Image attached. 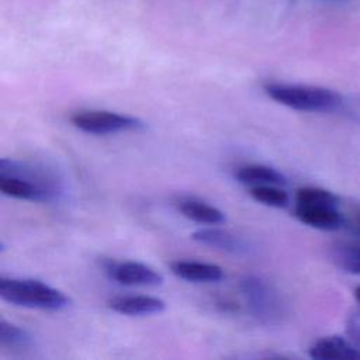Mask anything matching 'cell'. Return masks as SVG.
Here are the masks:
<instances>
[{"label":"cell","instance_id":"obj_1","mask_svg":"<svg viewBox=\"0 0 360 360\" xmlns=\"http://www.w3.org/2000/svg\"><path fill=\"white\" fill-rule=\"evenodd\" d=\"M263 90L278 104L298 111L326 112L336 110L342 103L338 91L321 86L271 82L266 83Z\"/></svg>","mask_w":360,"mask_h":360},{"label":"cell","instance_id":"obj_2","mask_svg":"<svg viewBox=\"0 0 360 360\" xmlns=\"http://www.w3.org/2000/svg\"><path fill=\"white\" fill-rule=\"evenodd\" d=\"M0 297L13 305L46 311H59L70 305L60 290L32 278H0Z\"/></svg>","mask_w":360,"mask_h":360},{"label":"cell","instance_id":"obj_3","mask_svg":"<svg viewBox=\"0 0 360 360\" xmlns=\"http://www.w3.org/2000/svg\"><path fill=\"white\" fill-rule=\"evenodd\" d=\"M239 288L249 312L259 322L266 325L280 323L285 316V304L278 290L259 276H245Z\"/></svg>","mask_w":360,"mask_h":360},{"label":"cell","instance_id":"obj_4","mask_svg":"<svg viewBox=\"0 0 360 360\" xmlns=\"http://www.w3.org/2000/svg\"><path fill=\"white\" fill-rule=\"evenodd\" d=\"M70 121L77 129L91 135H110L145 127L143 121L136 117L103 110L76 112L70 117Z\"/></svg>","mask_w":360,"mask_h":360},{"label":"cell","instance_id":"obj_5","mask_svg":"<svg viewBox=\"0 0 360 360\" xmlns=\"http://www.w3.org/2000/svg\"><path fill=\"white\" fill-rule=\"evenodd\" d=\"M104 271L111 280L128 287H156L163 283L158 270L138 262H107Z\"/></svg>","mask_w":360,"mask_h":360},{"label":"cell","instance_id":"obj_6","mask_svg":"<svg viewBox=\"0 0 360 360\" xmlns=\"http://www.w3.org/2000/svg\"><path fill=\"white\" fill-rule=\"evenodd\" d=\"M0 173L14 174V176L27 179L31 183L46 190L53 197V200L58 198L59 194L62 193L60 180L48 167H44L41 165L18 162V160L3 158L0 160Z\"/></svg>","mask_w":360,"mask_h":360},{"label":"cell","instance_id":"obj_7","mask_svg":"<svg viewBox=\"0 0 360 360\" xmlns=\"http://www.w3.org/2000/svg\"><path fill=\"white\" fill-rule=\"evenodd\" d=\"M191 238L201 245L211 246L232 255H245L252 249L249 240L243 236L217 226L197 229L195 232H193Z\"/></svg>","mask_w":360,"mask_h":360},{"label":"cell","instance_id":"obj_8","mask_svg":"<svg viewBox=\"0 0 360 360\" xmlns=\"http://www.w3.org/2000/svg\"><path fill=\"white\" fill-rule=\"evenodd\" d=\"M295 217L305 225L316 229L335 231L343 224V218L336 205H308L295 204Z\"/></svg>","mask_w":360,"mask_h":360},{"label":"cell","instance_id":"obj_9","mask_svg":"<svg viewBox=\"0 0 360 360\" xmlns=\"http://www.w3.org/2000/svg\"><path fill=\"white\" fill-rule=\"evenodd\" d=\"M108 308L128 316H143L165 311V301L152 295H120L108 300Z\"/></svg>","mask_w":360,"mask_h":360},{"label":"cell","instance_id":"obj_10","mask_svg":"<svg viewBox=\"0 0 360 360\" xmlns=\"http://www.w3.org/2000/svg\"><path fill=\"white\" fill-rule=\"evenodd\" d=\"M309 357L315 360H359L360 350L354 343L342 336H326L318 339L308 350Z\"/></svg>","mask_w":360,"mask_h":360},{"label":"cell","instance_id":"obj_11","mask_svg":"<svg viewBox=\"0 0 360 360\" xmlns=\"http://www.w3.org/2000/svg\"><path fill=\"white\" fill-rule=\"evenodd\" d=\"M0 190L4 195L18 198V200L39 201V202H48L53 200V197L42 187L31 183L27 179H22L14 174L0 173Z\"/></svg>","mask_w":360,"mask_h":360},{"label":"cell","instance_id":"obj_12","mask_svg":"<svg viewBox=\"0 0 360 360\" xmlns=\"http://www.w3.org/2000/svg\"><path fill=\"white\" fill-rule=\"evenodd\" d=\"M172 273L191 283H215L224 277V270L218 264L194 260H177L170 264Z\"/></svg>","mask_w":360,"mask_h":360},{"label":"cell","instance_id":"obj_13","mask_svg":"<svg viewBox=\"0 0 360 360\" xmlns=\"http://www.w3.org/2000/svg\"><path fill=\"white\" fill-rule=\"evenodd\" d=\"M177 210L188 219L200 222V224H208V225H218L225 222V214L211 205L205 201L193 198V197H181L176 201Z\"/></svg>","mask_w":360,"mask_h":360},{"label":"cell","instance_id":"obj_14","mask_svg":"<svg viewBox=\"0 0 360 360\" xmlns=\"http://www.w3.org/2000/svg\"><path fill=\"white\" fill-rule=\"evenodd\" d=\"M233 177L242 183L249 186H284L287 183V179L283 173L276 170L274 167L266 166V165H243L239 166Z\"/></svg>","mask_w":360,"mask_h":360},{"label":"cell","instance_id":"obj_15","mask_svg":"<svg viewBox=\"0 0 360 360\" xmlns=\"http://www.w3.org/2000/svg\"><path fill=\"white\" fill-rule=\"evenodd\" d=\"M32 336L22 328L1 319L0 321V346L8 349H25L31 345Z\"/></svg>","mask_w":360,"mask_h":360},{"label":"cell","instance_id":"obj_16","mask_svg":"<svg viewBox=\"0 0 360 360\" xmlns=\"http://www.w3.org/2000/svg\"><path fill=\"white\" fill-rule=\"evenodd\" d=\"M249 194L253 200L260 204L274 207V208H284L288 205L290 198L287 193L277 186L266 184V186H252Z\"/></svg>","mask_w":360,"mask_h":360},{"label":"cell","instance_id":"obj_17","mask_svg":"<svg viewBox=\"0 0 360 360\" xmlns=\"http://www.w3.org/2000/svg\"><path fill=\"white\" fill-rule=\"evenodd\" d=\"M339 198L329 190L319 187H301L295 194V204H308V205H336Z\"/></svg>","mask_w":360,"mask_h":360},{"label":"cell","instance_id":"obj_18","mask_svg":"<svg viewBox=\"0 0 360 360\" xmlns=\"http://www.w3.org/2000/svg\"><path fill=\"white\" fill-rule=\"evenodd\" d=\"M336 262L347 271L360 274V246H343L336 252Z\"/></svg>","mask_w":360,"mask_h":360},{"label":"cell","instance_id":"obj_19","mask_svg":"<svg viewBox=\"0 0 360 360\" xmlns=\"http://www.w3.org/2000/svg\"><path fill=\"white\" fill-rule=\"evenodd\" d=\"M347 333L350 335L354 346L360 350V309L354 311L347 321Z\"/></svg>","mask_w":360,"mask_h":360},{"label":"cell","instance_id":"obj_20","mask_svg":"<svg viewBox=\"0 0 360 360\" xmlns=\"http://www.w3.org/2000/svg\"><path fill=\"white\" fill-rule=\"evenodd\" d=\"M354 297H356V300H357V302L360 304V285L354 290Z\"/></svg>","mask_w":360,"mask_h":360},{"label":"cell","instance_id":"obj_21","mask_svg":"<svg viewBox=\"0 0 360 360\" xmlns=\"http://www.w3.org/2000/svg\"><path fill=\"white\" fill-rule=\"evenodd\" d=\"M359 228H360V221H359Z\"/></svg>","mask_w":360,"mask_h":360}]
</instances>
